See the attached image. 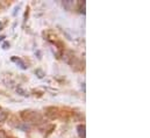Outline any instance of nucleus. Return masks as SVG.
<instances>
[{
    "label": "nucleus",
    "mask_w": 150,
    "mask_h": 138,
    "mask_svg": "<svg viewBox=\"0 0 150 138\" xmlns=\"http://www.w3.org/2000/svg\"><path fill=\"white\" fill-rule=\"evenodd\" d=\"M77 130H78V136H79V137L86 138V132H85L86 128H85V125H84V124H79V125L77 127Z\"/></svg>",
    "instance_id": "obj_1"
},
{
    "label": "nucleus",
    "mask_w": 150,
    "mask_h": 138,
    "mask_svg": "<svg viewBox=\"0 0 150 138\" xmlns=\"http://www.w3.org/2000/svg\"><path fill=\"white\" fill-rule=\"evenodd\" d=\"M12 61H13V62H14L15 64H18V65H19V66H20L21 69H23V70L27 69L26 64H25V63H23V62H22V61H21L20 58H16V57H12Z\"/></svg>",
    "instance_id": "obj_2"
},
{
    "label": "nucleus",
    "mask_w": 150,
    "mask_h": 138,
    "mask_svg": "<svg viewBox=\"0 0 150 138\" xmlns=\"http://www.w3.org/2000/svg\"><path fill=\"white\" fill-rule=\"evenodd\" d=\"M7 117H8V114H7L4 109H1V108H0V122L6 121V120H7Z\"/></svg>",
    "instance_id": "obj_3"
},
{
    "label": "nucleus",
    "mask_w": 150,
    "mask_h": 138,
    "mask_svg": "<svg viewBox=\"0 0 150 138\" xmlns=\"http://www.w3.org/2000/svg\"><path fill=\"white\" fill-rule=\"evenodd\" d=\"M71 5H74V2H72V1H70V0L64 1V2H63V6H64L67 9H70V6H71Z\"/></svg>",
    "instance_id": "obj_4"
},
{
    "label": "nucleus",
    "mask_w": 150,
    "mask_h": 138,
    "mask_svg": "<svg viewBox=\"0 0 150 138\" xmlns=\"http://www.w3.org/2000/svg\"><path fill=\"white\" fill-rule=\"evenodd\" d=\"M0 138H7V135L5 134V131L0 130Z\"/></svg>",
    "instance_id": "obj_5"
},
{
    "label": "nucleus",
    "mask_w": 150,
    "mask_h": 138,
    "mask_svg": "<svg viewBox=\"0 0 150 138\" xmlns=\"http://www.w3.org/2000/svg\"><path fill=\"white\" fill-rule=\"evenodd\" d=\"M7 46H9V44L8 43H5L4 44V49H7Z\"/></svg>",
    "instance_id": "obj_6"
},
{
    "label": "nucleus",
    "mask_w": 150,
    "mask_h": 138,
    "mask_svg": "<svg viewBox=\"0 0 150 138\" xmlns=\"http://www.w3.org/2000/svg\"><path fill=\"white\" fill-rule=\"evenodd\" d=\"M2 27H4V22H0V30H2Z\"/></svg>",
    "instance_id": "obj_7"
},
{
    "label": "nucleus",
    "mask_w": 150,
    "mask_h": 138,
    "mask_svg": "<svg viewBox=\"0 0 150 138\" xmlns=\"http://www.w3.org/2000/svg\"><path fill=\"white\" fill-rule=\"evenodd\" d=\"M4 38H5V36H0V42H1V41H2Z\"/></svg>",
    "instance_id": "obj_8"
}]
</instances>
